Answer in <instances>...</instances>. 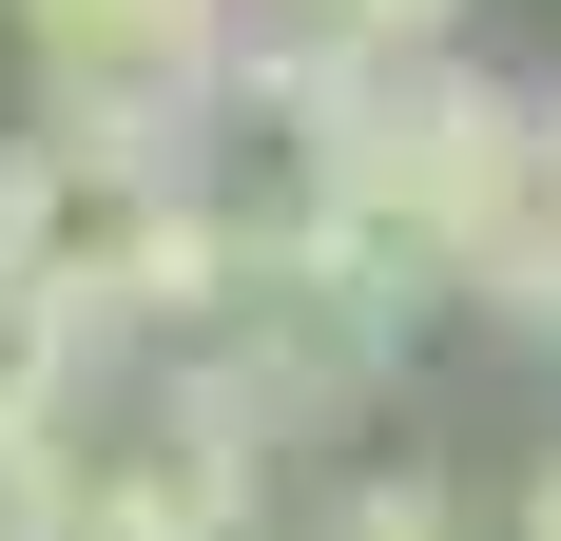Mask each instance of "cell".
<instances>
[{"mask_svg":"<svg viewBox=\"0 0 561 541\" xmlns=\"http://www.w3.org/2000/svg\"><path fill=\"white\" fill-rule=\"evenodd\" d=\"M504 174H523V78H484V58H348L330 97L272 136V232L310 270H348L388 329L465 310V270H484V232H504Z\"/></svg>","mask_w":561,"mask_h":541,"instance_id":"1","label":"cell"},{"mask_svg":"<svg viewBox=\"0 0 561 541\" xmlns=\"http://www.w3.org/2000/svg\"><path fill=\"white\" fill-rule=\"evenodd\" d=\"M39 503H58V541H252L272 445L214 368H98L39 426Z\"/></svg>","mask_w":561,"mask_h":541,"instance_id":"2","label":"cell"},{"mask_svg":"<svg viewBox=\"0 0 561 541\" xmlns=\"http://www.w3.org/2000/svg\"><path fill=\"white\" fill-rule=\"evenodd\" d=\"M174 368H214L232 406H252V445H310V426H348V406L407 368V329L368 310L348 270H310V252L272 232V194H252V270H232V310L194 329Z\"/></svg>","mask_w":561,"mask_h":541,"instance_id":"3","label":"cell"},{"mask_svg":"<svg viewBox=\"0 0 561 541\" xmlns=\"http://www.w3.org/2000/svg\"><path fill=\"white\" fill-rule=\"evenodd\" d=\"M0 20H20V58H39V116L214 156V97H232L252 0H0Z\"/></svg>","mask_w":561,"mask_h":541,"instance_id":"4","label":"cell"},{"mask_svg":"<svg viewBox=\"0 0 561 541\" xmlns=\"http://www.w3.org/2000/svg\"><path fill=\"white\" fill-rule=\"evenodd\" d=\"M465 310L523 329V348H561V78H523V174H504V232L465 270Z\"/></svg>","mask_w":561,"mask_h":541,"instance_id":"5","label":"cell"},{"mask_svg":"<svg viewBox=\"0 0 561 541\" xmlns=\"http://www.w3.org/2000/svg\"><path fill=\"white\" fill-rule=\"evenodd\" d=\"M78 387H98V329L58 310V290H20V270H0V445H39Z\"/></svg>","mask_w":561,"mask_h":541,"instance_id":"6","label":"cell"},{"mask_svg":"<svg viewBox=\"0 0 561 541\" xmlns=\"http://www.w3.org/2000/svg\"><path fill=\"white\" fill-rule=\"evenodd\" d=\"M310 541H484V503H465L426 445H388V464H348V503H330Z\"/></svg>","mask_w":561,"mask_h":541,"instance_id":"7","label":"cell"},{"mask_svg":"<svg viewBox=\"0 0 561 541\" xmlns=\"http://www.w3.org/2000/svg\"><path fill=\"white\" fill-rule=\"evenodd\" d=\"M272 20H310V39H368V58H446L484 0H272Z\"/></svg>","mask_w":561,"mask_h":541,"instance_id":"8","label":"cell"},{"mask_svg":"<svg viewBox=\"0 0 561 541\" xmlns=\"http://www.w3.org/2000/svg\"><path fill=\"white\" fill-rule=\"evenodd\" d=\"M0 541H58V503H39V445H0Z\"/></svg>","mask_w":561,"mask_h":541,"instance_id":"9","label":"cell"},{"mask_svg":"<svg viewBox=\"0 0 561 541\" xmlns=\"http://www.w3.org/2000/svg\"><path fill=\"white\" fill-rule=\"evenodd\" d=\"M523 541H561V445H542V464H523Z\"/></svg>","mask_w":561,"mask_h":541,"instance_id":"10","label":"cell"}]
</instances>
